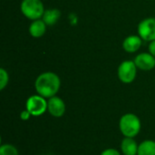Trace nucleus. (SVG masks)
Segmentation results:
<instances>
[{
	"instance_id": "nucleus-17",
	"label": "nucleus",
	"mask_w": 155,
	"mask_h": 155,
	"mask_svg": "<svg viewBox=\"0 0 155 155\" xmlns=\"http://www.w3.org/2000/svg\"><path fill=\"white\" fill-rule=\"evenodd\" d=\"M31 116H32V115L30 114V113H29L26 109L24 110V111H22L21 114H20V119L23 120V121H27V120H29Z\"/></svg>"
},
{
	"instance_id": "nucleus-19",
	"label": "nucleus",
	"mask_w": 155,
	"mask_h": 155,
	"mask_svg": "<svg viewBox=\"0 0 155 155\" xmlns=\"http://www.w3.org/2000/svg\"><path fill=\"white\" fill-rule=\"evenodd\" d=\"M150 1H152V0H150Z\"/></svg>"
},
{
	"instance_id": "nucleus-1",
	"label": "nucleus",
	"mask_w": 155,
	"mask_h": 155,
	"mask_svg": "<svg viewBox=\"0 0 155 155\" xmlns=\"http://www.w3.org/2000/svg\"><path fill=\"white\" fill-rule=\"evenodd\" d=\"M61 87L60 77L54 72H45L39 74L35 82V88L38 94L45 98L55 96Z\"/></svg>"
},
{
	"instance_id": "nucleus-14",
	"label": "nucleus",
	"mask_w": 155,
	"mask_h": 155,
	"mask_svg": "<svg viewBox=\"0 0 155 155\" xmlns=\"http://www.w3.org/2000/svg\"><path fill=\"white\" fill-rule=\"evenodd\" d=\"M0 155H19V153L15 146L5 143L0 146Z\"/></svg>"
},
{
	"instance_id": "nucleus-3",
	"label": "nucleus",
	"mask_w": 155,
	"mask_h": 155,
	"mask_svg": "<svg viewBox=\"0 0 155 155\" xmlns=\"http://www.w3.org/2000/svg\"><path fill=\"white\" fill-rule=\"evenodd\" d=\"M20 9L22 14L32 21L41 19L45 11L41 0H23Z\"/></svg>"
},
{
	"instance_id": "nucleus-8",
	"label": "nucleus",
	"mask_w": 155,
	"mask_h": 155,
	"mask_svg": "<svg viewBox=\"0 0 155 155\" xmlns=\"http://www.w3.org/2000/svg\"><path fill=\"white\" fill-rule=\"evenodd\" d=\"M138 69L142 71H151L155 67V57L150 53H141L134 60Z\"/></svg>"
},
{
	"instance_id": "nucleus-10",
	"label": "nucleus",
	"mask_w": 155,
	"mask_h": 155,
	"mask_svg": "<svg viewBox=\"0 0 155 155\" xmlns=\"http://www.w3.org/2000/svg\"><path fill=\"white\" fill-rule=\"evenodd\" d=\"M138 146L134 138L124 137L121 142V152L124 155H137Z\"/></svg>"
},
{
	"instance_id": "nucleus-4",
	"label": "nucleus",
	"mask_w": 155,
	"mask_h": 155,
	"mask_svg": "<svg viewBox=\"0 0 155 155\" xmlns=\"http://www.w3.org/2000/svg\"><path fill=\"white\" fill-rule=\"evenodd\" d=\"M25 109L34 117H39L47 111V100L40 94H34L27 98Z\"/></svg>"
},
{
	"instance_id": "nucleus-11",
	"label": "nucleus",
	"mask_w": 155,
	"mask_h": 155,
	"mask_svg": "<svg viewBox=\"0 0 155 155\" xmlns=\"http://www.w3.org/2000/svg\"><path fill=\"white\" fill-rule=\"evenodd\" d=\"M46 26L47 25L44 22L43 19L34 20L29 25V34L34 38H40L45 34Z\"/></svg>"
},
{
	"instance_id": "nucleus-7",
	"label": "nucleus",
	"mask_w": 155,
	"mask_h": 155,
	"mask_svg": "<svg viewBox=\"0 0 155 155\" xmlns=\"http://www.w3.org/2000/svg\"><path fill=\"white\" fill-rule=\"evenodd\" d=\"M66 111L65 103L62 98L55 95L47 100V112L55 118L62 117Z\"/></svg>"
},
{
	"instance_id": "nucleus-5",
	"label": "nucleus",
	"mask_w": 155,
	"mask_h": 155,
	"mask_svg": "<svg viewBox=\"0 0 155 155\" xmlns=\"http://www.w3.org/2000/svg\"><path fill=\"white\" fill-rule=\"evenodd\" d=\"M137 66L134 61L126 60L120 64L117 70V75L119 80L124 84L133 83L137 75Z\"/></svg>"
},
{
	"instance_id": "nucleus-12",
	"label": "nucleus",
	"mask_w": 155,
	"mask_h": 155,
	"mask_svg": "<svg viewBox=\"0 0 155 155\" xmlns=\"http://www.w3.org/2000/svg\"><path fill=\"white\" fill-rule=\"evenodd\" d=\"M61 17V11L56 8L46 9L43 15L42 19L47 25H54Z\"/></svg>"
},
{
	"instance_id": "nucleus-16",
	"label": "nucleus",
	"mask_w": 155,
	"mask_h": 155,
	"mask_svg": "<svg viewBox=\"0 0 155 155\" xmlns=\"http://www.w3.org/2000/svg\"><path fill=\"white\" fill-rule=\"evenodd\" d=\"M100 155H121V153L114 148H108L104 150Z\"/></svg>"
},
{
	"instance_id": "nucleus-2",
	"label": "nucleus",
	"mask_w": 155,
	"mask_h": 155,
	"mask_svg": "<svg viewBox=\"0 0 155 155\" xmlns=\"http://www.w3.org/2000/svg\"><path fill=\"white\" fill-rule=\"evenodd\" d=\"M141 128L142 123L140 118L133 113L124 114L119 120V129L124 137H136L140 134Z\"/></svg>"
},
{
	"instance_id": "nucleus-13",
	"label": "nucleus",
	"mask_w": 155,
	"mask_h": 155,
	"mask_svg": "<svg viewBox=\"0 0 155 155\" xmlns=\"http://www.w3.org/2000/svg\"><path fill=\"white\" fill-rule=\"evenodd\" d=\"M137 155H155V141L144 140L138 146Z\"/></svg>"
},
{
	"instance_id": "nucleus-6",
	"label": "nucleus",
	"mask_w": 155,
	"mask_h": 155,
	"mask_svg": "<svg viewBox=\"0 0 155 155\" xmlns=\"http://www.w3.org/2000/svg\"><path fill=\"white\" fill-rule=\"evenodd\" d=\"M138 35L145 42L155 40V17H147L142 20L137 27Z\"/></svg>"
},
{
	"instance_id": "nucleus-9",
	"label": "nucleus",
	"mask_w": 155,
	"mask_h": 155,
	"mask_svg": "<svg viewBox=\"0 0 155 155\" xmlns=\"http://www.w3.org/2000/svg\"><path fill=\"white\" fill-rule=\"evenodd\" d=\"M143 40L141 38L140 35H128L123 42V48L125 52L129 54L135 53L141 48L143 45Z\"/></svg>"
},
{
	"instance_id": "nucleus-15",
	"label": "nucleus",
	"mask_w": 155,
	"mask_h": 155,
	"mask_svg": "<svg viewBox=\"0 0 155 155\" xmlns=\"http://www.w3.org/2000/svg\"><path fill=\"white\" fill-rule=\"evenodd\" d=\"M9 82V74L5 68H0V90L3 91Z\"/></svg>"
},
{
	"instance_id": "nucleus-18",
	"label": "nucleus",
	"mask_w": 155,
	"mask_h": 155,
	"mask_svg": "<svg viewBox=\"0 0 155 155\" xmlns=\"http://www.w3.org/2000/svg\"><path fill=\"white\" fill-rule=\"evenodd\" d=\"M148 50H149V53L152 54L155 57V40L153 42H150L149 46H148Z\"/></svg>"
}]
</instances>
